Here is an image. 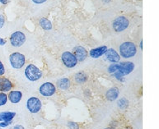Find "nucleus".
<instances>
[{
    "instance_id": "nucleus-1",
    "label": "nucleus",
    "mask_w": 159,
    "mask_h": 129,
    "mask_svg": "<svg viewBox=\"0 0 159 129\" xmlns=\"http://www.w3.org/2000/svg\"><path fill=\"white\" fill-rule=\"evenodd\" d=\"M134 64L131 62H125V63H117L111 65L108 68L110 73H115V78L120 82H124L123 77L128 75L134 70Z\"/></svg>"
},
{
    "instance_id": "nucleus-2",
    "label": "nucleus",
    "mask_w": 159,
    "mask_h": 129,
    "mask_svg": "<svg viewBox=\"0 0 159 129\" xmlns=\"http://www.w3.org/2000/svg\"><path fill=\"white\" fill-rule=\"evenodd\" d=\"M137 49L135 45L132 42H125L120 46V53L125 59L132 58L136 54Z\"/></svg>"
},
{
    "instance_id": "nucleus-3",
    "label": "nucleus",
    "mask_w": 159,
    "mask_h": 129,
    "mask_svg": "<svg viewBox=\"0 0 159 129\" xmlns=\"http://www.w3.org/2000/svg\"><path fill=\"white\" fill-rule=\"evenodd\" d=\"M25 74H26L27 79L31 81V82L39 80L42 76V73H41L40 69L33 64H30V65L27 66V68L25 70Z\"/></svg>"
},
{
    "instance_id": "nucleus-4",
    "label": "nucleus",
    "mask_w": 159,
    "mask_h": 129,
    "mask_svg": "<svg viewBox=\"0 0 159 129\" xmlns=\"http://www.w3.org/2000/svg\"><path fill=\"white\" fill-rule=\"evenodd\" d=\"M9 61L12 68L15 69H19L24 66L26 59L23 54L20 53H13L10 55Z\"/></svg>"
},
{
    "instance_id": "nucleus-5",
    "label": "nucleus",
    "mask_w": 159,
    "mask_h": 129,
    "mask_svg": "<svg viewBox=\"0 0 159 129\" xmlns=\"http://www.w3.org/2000/svg\"><path fill=\"white\" fill-rule=\"evenodd\" d=\"M25 41H26V36L21 31H16L12 34L11 37H10L11 45L14 47H20L23 45Z\"/></svg>"
},
{
    "instance_id": "nucleus-6",
    "label": "nucleus",
    "mask_w": 159,
    "mask_h": 129,
    "mask_svg": "<svg viewBox=\"0 0 159 129\" xmlns=\"http://www.w3.org/2000/svg\"><path fill=\"white\" fill-rule=\"evenodd\" d=\"M129 20L125 16H119L117 17L113 22V28L116 32L125 31L129 26Z\"/></svg>"
},
{
    "instance_id": "nucleus-7",
    "label": "nucleus",
    "mask_w": 159,
    "mask_h": 129,
    "mask_svg": "<svg viewBox=\"0 0 159 129\" xmlns=\"http://www.w3.org/2000/svg\"><path fill=\"white\" fill-rule=\"evenodd\" d=\"M26 106L31 113H38L41 109V102H40V99L36 98V97H31L27 100Z\"/></svg>"
},
{
    "instance_id": "nucleus-8",
    "label": "nucleus",
    "mask_w": 159,
    "mask_h": 129,
    "mask_svg": "<svg viewBox=\"0 0 159 129\" xmlns=\"http://www.w3.org/2000/svg\"><path fill=\"white\" fill-rule=\"evenodd\" d=\"M62 61L67 68H69L75 67L78 63V60L74 54H72L70 52H64V54H62Z\"/></svg>"
},
{
    "instance_id": "nucleus-9",
    "label": "nucleus",
    "mask_w": 159,
    "mask_h": 129,
    "mask_svg": "<svg viewBox=\"0 0 159 129\" xmlns=\"http://www.w3.org/2000/svg\"><path fill=\"white\" fill-rule=\"evenodd\" d=\"M55 85L50 82H45L40 87V93L44 96H51L55 93Z\"/></svg>"
},
{
    "instance_id": "nucleus-10",
    "label": "nucleus",
    "mask_w": 159,
    "mask_h": 129,
    "mask_svg": "<svg viewBox=\"0 0 159 129\" xmlns=\"http://www.w3.org/2000/svg\"><path fill=\"white\" fill-rule=\"evenodd\" d=\"M105 55H106L107 60L111 62V63L117 64L120 60V57L119 54L114 49H107V52L105 53Z\"/></svg>"
},
{
    "instance_id": "nucleus-11",
    "label": "nucleus",
    "mask_w": 159,
    "mask_h": 129,
    "mask_svg": "<svg viewBox=\"0 0 159 129\" xmlns=\"http://www.w3.org/2000/svg\"><path fill=\"white\" fill-rule=\"evenodd\" d=\"M74 55L75 56L78 61H84V59H86V58L88 57V52H87L85 48H83V46L76 47L74 49Z\"/></svg>"
},
{
    "instance_id": "nucleus-12",
    "label": "nucleus",
    "mask_w": 159,
    "mask_h": 129,
    "mask_svg": "<svg viewBox=\"0 0 159 129\" xmlns=\"http://www.w3.org/2000/svg\"><path fill=\"white\" fill-rule=\"evenodd\" d=\"M12 88V83L7 78L0 77V91L7 92Z\"/></svg>"
},
{
    "instance_id": "nucleus-13",
    "label": "nucleus",
    "mask_w": 159,
    "mask_h": 129,
    "mask_svg": "<svg viewBox=\"0 0 159 129\" xmlns=\"http://www.w3.org/2000/svg\"><path fill=\"white\" fill-rule=\"evenodd\" d=\"M107 46H101V47L96 48V49H93L90 50V56L93 59H98L100 58L101 56H102L103 54H105V53L107 52Z\"/></svg>"
},
{
    "instance_id": "nucleus-14",
    "label": "nucleus",
    "mask_w": 159,
    "mask_h": 129,
    "mask_svg": "<svg viewBox=\"0 0 159 129\" xmlns=\"http://www.w3.org/2000/svg\"><path fill=\"white\" fill-rule=\"evenodd\" d=\"M7 98L9 99V100L13 104L19 103L22 98V93L21 91H11L8 95Z\"/></svg>"
},
{
    "instance_id": "nucleus-15",
    "label": "nucleus",
    "mask_w": 159,
    "mask_h": 129,
    "mask_svg": "<svg viewBox=\"0 0 159 129\" xmlns=\"http://www.w3.org/2000/svg\"><path fill=\"white\" fill-rule=\"evenodd\" d=\"M119 90L117 89L116 87H113L108 90V91L107 92V98L108 100L114 101L116 100L118 96H119Z\"/></svg>"
},
{
    "instance_id": "nucleus-16",
    "label": "nucleus",
    "mask_w": 159,
    "mask_h": 129,
    "mask_svg": "<svg viewBox=\"0 0 159 129\" xmlns=\"http://www.w3.org/2000/svg\"><path fill=\"white\" fill-rule=\"evenodd\" d=\"M15 115H16L15 112H10V111L1 112L0 113V118L3 122H11L13 119V118L15 117Z\"/></svg>"
},
{
    "instance_id": "nucleus-17",
    "label": "nucleus",
    "mask_w": 159,
    "mask_h": 129,
    "mask_svg": "<svg viewBox=\"0 0 159 129\" xmlns=\"http://www.w3.org/2000/svg\"><path fill=\"white\" fill-rule=\"evenodd\" d=\"M57 85L61 90H67L70 87V81L68 78H62L58 81Z\"/></svg>"
},
{
    "instance_id": "nucleus-18",
    "label": "nucleus",
    "mask_w": 159,
    "mask_h": 129,
    "mask_svg": "<svg viewBox=\"0 0 159 129\" xmlns=\"http://www.w3.org/2000/svg\"><path fill=\"white\" fill-rule=\"evenodd\" d=\"M40 25L44 30H45V31H50V30L52 29V24H51V22L46 18L40 19Z\"/></svg>"
},
{
    "instance_id": "nucleus-19",
    "label": "nucleus",
    "mask_w": 159,
    "mask_h": 129,
    "mask_svg": "<svg viewBox=\"0 0 159 129\" xmlns=\"http://www.w3.org/2000/svg\"><path fill=\"white\" fill-rule=\"evenodd\" d=\"M75 81L79 83H83L87 81V77L83 73H77L76 76H75Z\"/></svg>"
},
{
    "instance_id": "nucleus-20",
    "label": "nucleus",
    "mask_w": 159,
    "mask_h": 129,
    "mask_svg": "<svg viewBox=\"0 0 159 129\" xmlns=\"http://www.w3.org/2000/svg\"><path fill=\"white\" fill-rule=\"evenodd\" d=\"M118 105L120 109H125L128 106V100L125 98H122L118 100Z\"/></svg>"
},
{
    "instance_id": "nucleus-21",
    "label": "nucleus",
    "mask_w": 159,
    "mask_h": 129,
    "mask_svg": "<svg viewBox=\"0 0 159 129\" xmlns=\"http://www.w3.org/2000/svg\"><path fill=\"white\" fill-rule=\"evenodd\" d=\"M7 101V96L3 92H0V106L6 105Z\"/></svg>"
},
{
    "instance_id": "nucleus-22",
    "label": "nucleus",
    "mask_w": 159,
    "mask_h": 129,
    "mask_svg": "<svg viewBox=\"0 0 159 129\" xmlns=\"http://www.w3.org/2000/svg\"><path fill=\"white\" fill-rule=\"evenodd\" d=\"M68 127H69L70 129H79V124L74 122H68Z\"/></svg>"
},
{
    "instance_id": "nucleus-23",
    "label": "nucleus",
    "mask_w": 159,
    "mask_h": 129,
    "mask_svg": "<svg viewBox=\"0 0 159 129\" xmlns=\"http://www.w3.org/2000/svg\"><path fill=\"white\" fill-rule=\"evenodd\" d=\"M5 73V68L3 64H2V62L0 61V77H2Z\"/></svg>"
},
{
    "instance_id": "nucleus-24",
    "label": "nucleus",
    "mask_w": 159,
    "mask_h": 129,
    "mask_svg": "<svg viewBox=\"0 0 159 129\" xmlns=\"http://www.w3.org/2000/svg\"><path fill=\"white\" fill-rule=\"evenodd\" d=\"M3 25H4V17L2 15H0V28L2 27Z\"/></svg>"
},
{
    "instance_id": "nucleus-25",
    "label": "nucleus",
    "mask_w": 159,
    "mask_h": 129,
    "mask_svg": "<svg viewBox=\"0 0 159 129\" xmlns=\"http://www.w3.org/2000/svg\"><path fill=\"white\" fill-rule=\"evenodd\" d=\"M11 123V122H0V127H7L8 125Z\"/></svg>"
},
{
    "instance_id": "nucleus-26",
    "label": "nucleus",
    "mask_w": 159,
    "mask_h": 129,
    "mask_svg": "<svg viewBox=\"0 0 159 129\" xmlns=\"http://www.w3.org/2000/svg\"><path fill=\"white\" fill-rule=\"evenodd\" d=\"M32 1L36 4H41V3H44L45 2H46V0H32Z\"/></svg>"
},
{
    "instance_id": "nucleus-27",
    "label": "nucleus",
    "mask_w": 159,
    "mask_h": 129,
    "mask_svg": "<svg viewBox=\"0 0 159 129\" xmlns=\"http://www.w3.org/2000/svg\"><path fill=\"white\" fill-rule=\"evenodd\" d=\"M13 129H25L23 127V126H21V125H16L14 127H13Z\"/></svg>"
},
{
    "instance_id": "nucleus-28",
    "label": "nucleus",
    "mask_w": 159,
    "mask_h": 129,
    "mask_svg": "<svg viewBox=\"0 0 159 129\" xmlns=\"http://www.w3.org/2000/svg\"><path fill=\"white\" fill-rule=\"evenodd\" d=\"M5 44H6V40L0 38V45H4Z\"/></svg>"
},
{
    "instance_id": "nucleus-29",
    "label": "nucleus",
    "mask_w": 159,
    "mask_h": 129,
    "mask_svg": "<svg viewBox=\"0 0 159 129\" xmlns=\"http://www.w3.org/2000/svg\"><path fill=\"white\" fill-rule=\"evenodd\" d=\"M8 2H9V0H0V2L2 4H7Z\"/></svg>"
},
{
    "instance_id": "nucleus-30",
    "label": "nucleus",
    "mask_w": 159,
    "mask_h": 129,
    "mask_svg": "<svg viewBox=\"0 0 159 129\" xmlns=\"http://www.w3.org/2000/svg\"><path fill=\"white\" fill-rule=\"evenodd\" d=\"M105 129H115L114 127H107V128H105Z\"/></svg>"
},
{
    "instance_id": "nucleus-31",
    "label": "nucleus",
    "mask_w": 159,
    "mask_h": 129,
    "mask_svg": "<svg viewBox=\"0 0 159 129\" xmlns=\"http://www.w3.org/2000/svg\"><path fill=\"white\" fill-rule=\"evenodd\" d=\"M0 121H2V119H1V118H0Z\"/></svg>"
}]
</instances>
